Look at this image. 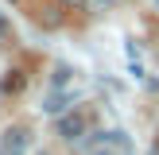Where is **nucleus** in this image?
<instances>
[{
	"mask_svg": "<svg viewBox=\"0 0 159 155\" xmlns=\"http://www.w3.org/2000/svg\"><path fill=\"white\" fill-rule=\"evenodd\" d=\"M58 136H62V140H82V136H85V116H82V113L62 116V120H58Z\"/></svg>",
	"mask_w": 159,
	"mask_h": 155,
	"instance_id": "nucleus-3",
	"label": "nucleus"
},
{
	"mask_svg": "<svg viewBox=\"0 0 159 155\" xmlns=\"http://www.w3.org/2000/svg\"><path fill=\"white\" fill-rule=\"evenodd\" d=\"M152 155H159V151H152Z\"/></svg>",
	"mask_w": 159,
	"mask_h": 155,
	"instance_id": "nucleus-10",
	"label": "nucleus"
},
{
	"mask_svg": "<svg viewBox=\"0 0 159 155\" xmlns=\"http://www.w3.org/2000/svg\"><path fill=\"white\" fill-rule=\"evenodd\" d=\"M62 4H70V8H82V4H85V0H62Z\"/></svg>",
	"mask_w": 159,
	"mask_h": 155,
	"instance_id": "nucleus-7",
	"label": "nucleus"
},
{
	"mask_svg": "<svg viewBox=\"0 0 159 155\" xmlns=\"http://www.w3.org/2000/svg\"><path fill=\"white\" fill-rule=\"evenodd\" d=\"M66 78H70V66H58V70H54V85H66Z\"/></svg>",
	"mask_w": 159,
	"mask_h": 155,
	"instance_id": "nucleus-6",
	"label": "nucleus"
},
{
	"mask_svg": "<svg viewBox=\"0 0 159 155\" xmlns=\"http://www.w3.org/2000/svg\"><path fill=\"white\" fill-rule=\"evenodd\" d=\"M0 155H8V151H0Z\"/></svg>",
	"mask_w": 159,
	"mask_h": 155,
	"instance_id": "nucleus-9",
	"label": "nucleus"
},
{
	"mask_svg": "<svg viewBox=\"0 0 159 155\" xmlns=\"http://www.w3.org/2000/svg\"><path fill=\"white\" fill-rule=\"evenodd\" d=\"M20 89H23V74H20V70H12V74L4 78V93H20Z\"/></svg>",
	"mask_w": 159,
	"mask_h": 155,
	"instance_id": "nucleus-5",
	"label": "nucleus"
},
{
	"mask_svg": "<svg viewBox=\"0 0 159 155\" xmlns=\"http://www.w3.org/2000/svg\"><path fill=\"white\" fill-rule=\"evenodd\" d=\"M0 151L23 155V151H27V132H23V128H4V136H0Z\"/></svg>",
	"mask_w": 159,
	"mask_h": 155,
	"instance_id": "nucleus-2",
	"label": "nucleus"
},
{
	"mask_svg": "<svg viewBox=\"0 0 159 155\" xmlns=\"http://www.w3.org/2000/svg\"><path fill=\"white\" fill-rule=\"evenodd\" d=\"M4 35H8V23H4V20H0V39H4Z\"/></svg>",
	"mask_w": 159,
	"mask_h": 155,
	"instance_id": "nucleus-8",
	"label": "nucleus"
},
{
	"mask_svg": "<svg viewBox=\"0 0 159 155\" xmlns=\"http://www.w3.org/2000/svg\"><path fill=\"white\" fill-rule=\"evenodd\" d=\"M85 151L89 155H128V140L120 132H101V136H93L85 144Z\"/></svg>",
	"mask_w": 159,
	"mask_h": 155,
	"instance_id": "nucleus-1",
	"label": "nucleus"
},
{
	"mask_svg": "<svg viewBox=\"0 0 159 155\" xmlns=\"http://www.w3.org/2000/svg\"><path fill=\"white\" fill-rule=\"evenodd\" d=\"M66 101H74V93H54V97H47V113H62V108H66Z\"/></svg>",
	"mask_w": 159,
	"mask_h": 155,
	"instance_id": "nucleus-4",
	"label": "nucleus"
}]
</instances>
